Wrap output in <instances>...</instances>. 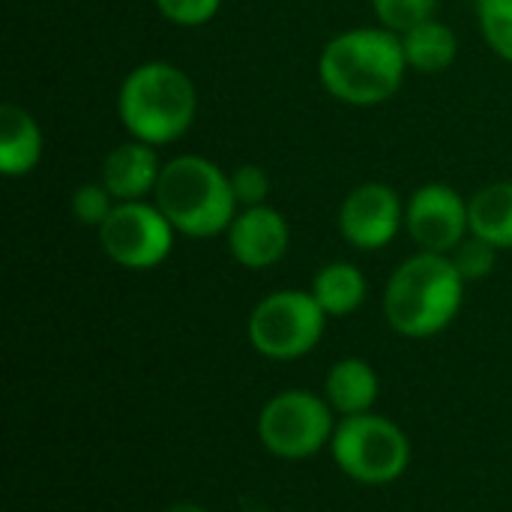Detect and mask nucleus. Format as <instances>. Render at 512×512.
I'll return each mask as SVG.
<instances>
[{
    "instance_id": "f03ea898",
    "label": "nucleus",
    "mask_w": 512,
    "mask_h": 512,
    "mask_svg": "<svg viewBox=\"0 0 512 512\" xmlns=\"http://www.w3.org/2000/svg\"><path fill=\"white\" fill-rule=\"evenodd\" d=\"M117 117L135 141L153 147L174 144L198 117V87L177 63L144 60L120 81Z\"/></svg>"
},
{
    "instance_id": "39448f33",
    "label": "nucleus",
    "mask_w": 512,
    "mask_h": 512,
    "mask_svg": "<svg viewBox=\"0 0 512 512\" xmlns=\"http://www.w3.org/2000/svg\"><path fill=\"white\" fill-rule=\"evenodd\" d=\"M333 459L357 483L384 486L405 474L411 462V444L405 432L375 414L345 417L333 432Z\"/></svg>"
},
{
    "instance_id": "4be33fe9",
    "label": "nucleus",
    "mask_w": 512,
    "mask_h": 512,
    "mask_svg": "<svg viewBox=\"0 0 512 512\" xmlns=\"http://www.w3.org/2000/svg\"><path fill=\"white\" fill-rule=\"evenodd\" d=\"M231 177V189H234V198L243 207H258V204H267L270 198V174L255 165V162H246V165H237L234 171H228Z\"/></svg>"
},
{
    "instance_id": "1a4fd4ad",
    "label": "nucleus",
    "mask_w": 512,
    "mask_h": 512,
    "mask_svg": "<svg viewBox=\"0 0 512 512\" xmlns=\"http://www.w3.org/2000/svg\"><path fill=\"white\" fill-rule=\"evenodd\" d=\"M405 231L420 252L453 255L471 237L468 198L450 183H423L405 201Z\"/></svg>"
},
{
    "instance_id": "f257e3e1",
    "label": "nucleus",
    "mask_w": 512,
    "mask_h": 512,
    "mask_svg": "<svg viewBox=\"0 0 512 512\" xmlns=\"http://www.w3.org/2000/svg\"><path fill=\"white\" fill-rule=\"evenodd\" d=\"M408 60L399 33L387 27H351L327 39L318 54L321 87L348 108L390 102L405 84Z\"/></svg>"
},
{
    "instance_id": "9d476101",
    "label": "nucleus",
    "mask_w": 512,
    "mask_h": 512,
    "mask_svg": "<svg viewBox=\"0 0 512 512\" xmlns=\"http://www.w3.org/2000/svg\"><path fill=\"white\" fill-rule=\"evenodd\" d=\"M405 228L402 195L381 180L354 186L339 207V231L360 252H378L390 246Z\"/></svg>"
},
{
    "instance_id": "20e7f679",
    "label": "nucleus",
    "mask_w": 512,
    "mask_h": 512,
    "mask_svg": "<svg viewBox=\"0 0 512 512\" xmlns=\"http://www.w3.org/2000/svg\"><path fill=\"white\" fill-rule=\"evenodd\" d=\"M153 204L177 234L192 240L225 234L240 210L228 171L198 153H183L162 165Z\"/></svg>"
},
{
    "instance_id": "412c9836",
    "label": "nucleus",
    "mask_w": 512,
    "mask_h": 512,
    "mask_svg": "<svg viewBox=\"0 0 512 512\" xmlns=\"http://www.w3.org/2000/svg\"><path fill=\"white\" fill-rule=\"evenodd\" d=\"M498 252L501 249H495L492 243H486V240L471 234V237H465L459 243V249L450 258H453V264H456V270H459V276L465 282H477V279H486L495 270Z\"/></svg>"
},
{
    "instance_id": "aec40b11",
    "label": "nucleus",
    "mask_w": 512,
    "mask_h": 512,
    "mask_svg": "<svg viewBox=\"0 0 512 512\" xmlns=\"http://www.w3.org/2000/svg\"><path fill=\"white\" fill-rule=\"evenodd\" d=\"M438 0H372V12L381 27L393 33H405L429 18H435Z\"/></svg>"
},
{
    "instance_id": "6e6552de",
    "label": "nucleus",
    "mask_w": 512,
    "mask_h": 512,
    "mask_svg": "<svg viewBox=\"0 0 512 512\" xmlns=\"http://www.w3.org/2000/svg\"><path fill=\"white\" fill-rule=\"evenodd\" d=\"M102 252L123 270H153L174 249V225L153 201L117 204L96 231Z\"/></svg>"
},
{
    "instance_id": "ddd939ff",
    "label": "nucleus",
    "mask_w": 512,
    "mask_h": 512,
    "mask_svg": "<svg viewBox=\"0 0 512 512\" xmlns=\"http://www.w3.org/2000/svg\"><path fill=\"white\" fill-rule=\"evenodd\" d=\"M45 138L39 120L15 102L0 105V174L6 180H21L33 174L42 162Z\"/></svg>"
},
{
    "instance_id": "b1692460",
    "label": "nucleus",
    "mask_w": 512,
    "mask_h": 512,
    "mask_svg": "<svg viewBox=\"0 0 512 512\" xmlns=\"http://www.w3.org/2000/svg\"><path fill=\"white\" fill-rule=\"evenodd\" d=\"M165 512H207V510H201V507H195V504H174V507H168Z\"/></svg>"
},
{
    "instance_id": "4468645a",
    "label": "nucleus",
    "mask_w": 512,
    "mask_h": 512,
    "mask_svg": "<svg viewBox=\"0 0 512 512\" xmlns=\"http://www.w3.org/2000/svg\"><path fill=\"white\" fill-rule=\"evenodd\" d=\"M402 51L408 60V69L423 72V75H438L444 69H450L459 57V36L450 24L429 18L411 30H405L402 36Z\"/></svg>"
},
{
    "instance_id": "2eb2a0df",
    "label": "nucleus",
    "mask_w": 512,
    "mask_h": 512,
    "mask_svg": "<svg viewBox=\"0 0 512 512\" xmlns=\"http://www.w3.org/2000/svg\"><path fill=\"white\" fill-rule=\"evenodd\" d=\"M471 234L495 249H512V180H498L468 198Z\"/></svg>"
},
{
    "instance_id": "423d86ee",
    "label": "nucleus",
    "mask_w": 512,
    "mask_h": 512,
    "mask_svg": "<svg viewBox=\"0 0 512 512\" xmlns=\"http://www.w3.org/2000/svg\"><path fill=\"white\" fill-rule=\"evenodd\" d=\"M327 312L312 291H276L249 315V342L270 360H297L324 336Z\"/></svg>"
},
{
    "instance_id": "5701e85b",
    "label": "nucleus",
    "mask_w": 512,
    "mask_h": 512,
    "mask_svg": "<svg viewBox=\"0 0 512 512\" xmlns=\"http://www.w3.org/2000/svg\"><path fill=\"white\" fill-rule=\"evenodd\" d=\"M159 15L177 27H201L216 18L222 0H153Z\"/></svg>"
},
{
    "instance_id": "9b49d317",
    "label": "nucleus",
    "mask_w": 512,
    "mask_h": 512,
    "mask_svg": "<svg viewBox=\"0 0 512 512\" xmlns=\"http://www.w3.org/2000/svg\"><path fill=\"white\" fill-rule=\"evenodd\" d=\"M231 258L246 270H267L279 264L291 246L288 219L273 204L243 207L225 231Z\"/></svg>"
},
{
    "instance_id": "7ed1b4c3",
    "label": "nucleus",
    "mask_w": 512,
    "mask_h": 512,
    "mask_svg": "<svg viewBox=\"0 0 512 512\" xmlns=\"http://www.w3.org/2000/svg\"><path fill=\"white\" fill-rule=\"evenodd\" d=\"M465 285L450 255L417 252L390 276L384 318L408 339H429L453 324L462 309Z\"/></svg>"
},
{
    "instance_id": "f3484780",
    "label": "nucleus",
    "mask_w": 512,
    "mask_h": 512,
    "mask_svg": "<svg viewBox=\"0 0 512 512\" xmlns=\"http://www.w3.org/2000/svg\"><path fill=\"white\" fill-rule=\"evenodd\" d=\"M312 294L327 318H345L366 300V276L351 261H330L315 273Z\"/></svg>"
},
{
    "instance_id": "dca6fc26",
    "label": "nucleus",
    "mask_w": 512,
    "mask_h": 512,
    "mask_svg": "<svg viewBox=\"0 0 512 512\" xmlns=\"http://www.w3.org/2000/svg\"><path fill=\"white\" fill-rule=\"evenodd\" d=\"M378 399V375L363 360H342L327 375V402L345 417L369 414Z\"/></svg>"
},
{
    "instance_id": "a211bd4d",
    "label": "nucleus",
    "mask_w": 512,
    "mask_h": 512,
    "mask_svg": "<svg viewBox=\"0 0 512 512\" xmlns=\"http://www.w3.org/2000/svg\"><path fill=\"white\" fill-rule=\"evenodd\" d=\"M477 24L486 45L512 63V0H477Z\"/></svg>"
},
{
    "instance_id": "6ab92c4d",
    "label": "nucleus",
    "mask_w": 512,
    "mask_h": 512,
    "mask_svg": "<svg viewBox=\"0 0 512 512\" xmlns=\"http://www.w3.org/2000/svg\"><path fill=\"white\" fill-rule=\"evenodd\" d=\"M114 207H117V198L105 189L102 180H87V183H81V186L72 192V198H69L72 216H75L81 225L96 228V231L105 225V219L114 213Z\"/></svg>"
},
{
    "instance_id": "f8f14e48",
    "label": "nucleus",
    "mask_w": 512,
    "mask_h": 512,
    "mask_svg": "<svg viewBox=\"0 0 512 512\" xmlns=\"http://www.w3.org/2000/svg\"><path fill=\"white\" fill-rule=\"evenodd\" d=\"M159 147L144 144V141H123L114 150H108L99 180L105 189L117 198V204L126 201H153V192L162 177V159L156 153Z\"/></svg>"
},
{
    "instance_id": "0eeeda50",
    "label": "nucleus",
    "mask_w": 512,
    "mask_h": 512,
    "mask_svg": "<svg viewBox=\"0 0 512 512\" xmlns=\"http://www.w3.org/2000/svg\"><path fill=\"white\" fill-rule=\"evenodd\" d=\"M333 432L330 402L303 390L273 396L258 417V438L279 459L315 456L324 444L333 441Z\"/></svg>"
}]
</instances>
